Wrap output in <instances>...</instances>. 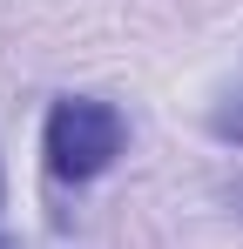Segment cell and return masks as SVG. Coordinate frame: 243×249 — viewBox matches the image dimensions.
Instances as JSON below:
<instances>
[{"label": "cell", "instance_id": "1", "mask_svg": "<svg viewBox=\"0 0 243 249\" xmlns=\"http://www.w3.org/2000/svg\"><path fill=\"white\" fill-rule=\"evenodd\" d=\"M128 148V115L101 94H61L47 108V128H40V155H47V175L54 182H95L108 175Z\"/></svg>", "mask_w": 243, "mask_h": 249}, {"label": "cell", "instance_id": "2", "mask_svg": "<svg viewBox=\"0 0 243 249\" xmlns=\"http://www.w3.org/2000/svg\"><path fill=\"white\" fill-rule=\"evenodd\" d=\"M209 135H216L223 148H243V81L230 88L216 108H209Z\"/></svg>", "mask_w": 243, "mask_h": 249}, {"label": "cell", "instance_id": "3", "mask_svg": "<svg viewBox=\"0 0 243 249\" xmlns=\"http://www.w3.org/2000/svg\"><path fill=\"white\" fill-rule=\"evenodd\" d=\"M223 202H230V209H237V215H243V175H237V182H230V189H223Z\"/></svg>", "mask_w": 243, "mask_h": 249}, {"label": "cell", "instance_id": "4", "mask_svg": "<svg viewBox=\"0 0 243 249\" xmlns=\"http://www.w3.org/2000/svg\"><path fill=\"white\" fill-rule=\"evenodd\" d=\"M0 249H20V243H14V236H0Z\"/></svg>", "mask_w": 243, "mask_h": 249}]
</instances>
